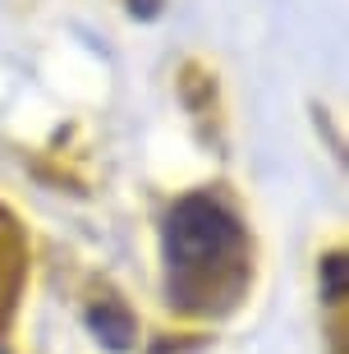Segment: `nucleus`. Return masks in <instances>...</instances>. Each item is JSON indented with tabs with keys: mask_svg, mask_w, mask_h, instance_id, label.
<instances>
[{
	"mask_svg": "<svg viewBox=\"0 0 349 354\" xmlns=\"http://www.w3.org/2000/svg\"><path fill=\"white\" fill-rule=\"evenodd\" d=\"M166 267L170 295L184 308L234 304L248 281V235L239 216L207 194L180 198L166 221Z\"/></svg>",
	"mask_w": 349,
	"mask_h": 354,
	"instance_id": "1",
	"label": "nucleus"
}]
</instances>
